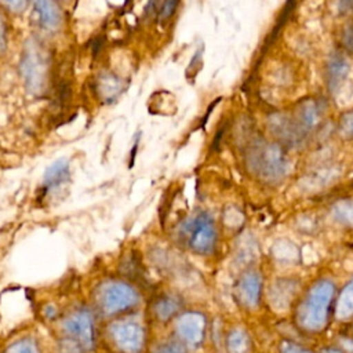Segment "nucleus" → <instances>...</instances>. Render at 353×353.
Returning a JSON list of instances; mask_svg holds the SVG:
<instances>
[{
	"label": "nucleus",
	"mask_w": 353,
	"mask_h": 353,
	"mask_svg": "<svg viewBox=\"0 0 353 353\" xmlns=\"http://www.w3.org/2000/svg\"><path fill=\"white\" fill-rule=\"evenodd\" d=\"M346 74H347V65L345 59L341 55H334L330 59V65H328L330 87L334 88L336 84H339L345 79Z\"/></svg>",
	"instance_id": "11"
},
{
	"label": "nucleus",
	"mask_w": 353,
	"mask_h": 353,
	"mask_svg": "<svg viewBox=\"0 0 353 353\" xmlns=\"http://www.w3.org/2000/svg\"><path fill=\"white\" fill-rule=\"evenodd\" d=\"M178 6H179V0H163L157 11V22L161 25L167 23L174 17Z\"/></svg>",
	"instance_id": "12"
},
{
	"label": "nucleus",
	"mask_w": 353,
	"mask_h": 353,
	"mask_svg": "<svg viewBox=\"0 0 353 353\" xmlns=\"http://www.w3.org/2000/svg\"><path fill=\"white\" fill-rule=\"evenodd\" d=\"M1 1L8 10L14 12H22L28 4V0H1Z\"/></svg>",
	"instance_id": "15"
},
{
	"label": "nucleus",
	"mask_w": 353,
	"mask_h": 353,
	"mask_svg": "<svg viewBox=\"0 0 353 353\" xmlns=\"http://www.w3.org/2000/svg\"><path fill=\"white\" fill-rule=\"evenodd\" d=\"M138 145H139V135L137 137L134 145H132V150H131V154H130V167L134 164V160H135V154H137V150H138Z\"/></svg>",
	"instance_id": "18"
},
{
	"label": "nucleus",
	"mask_w": 353,
	"mask_h": 353,
	"mask_svg": "<svg viewBox=\"0 0 353 353\" xmlns=\"http://www.w3.org/2000/svg\"><path fill=\"white\" fill-rule=\"evenodd\" d=\"M262 296V276L250 270L244 273L236 284V298L245 309H255Z\"/></svg>",
	"instance_id": "5"
},
{
	"label": "nucleus",
	"mask_w": 353,
	"mask_h": 353,
	"mask_svg": "<svg viewBox=\"0 0 353 353\" xmlns=\"http://www.w3.org/2000/svg\"><path fill=\"white\" fill-rule=\"evenodd\" d=\"M161 3H163V0H148V4L145 7V15L152 18L159 11Z\"/></svg>",
	"instance_id": "17"
},
{
	"label": "nucleus",
	"mask_w": 353,
	"mask_h": 353,
	"mask_svg": "<svg viewBox=\"0 0 353 353\" xmlns=\"http://www.w3.org/2000/svg\"><path fill=\"white\" fill-rule=\"evenodd\" d=\"M341 132L353 137V113H347L341 119Z\"/></svg>",
	"instance_id": "14"
},
{
	"label": "nucleus",
	"mask_w": 353,
	"mask_h": 353,
	"mask_svg": "<svg viewBox=\"0 0 353 353\" xmlns=\"http://www.w3.org/2000/svg\"><path fill=\"white\" fill-rule=\"evenodd\" d=\"M280 353H313V352L291 341H283L280 345Z\"/></svg>",
	"instance_id": "13"
},
{
	"label": "nucleus",
	"mask_w": 353,
	"mask_h": 353,
	"mask_svg": "<svg viewBox=\"0 0 353 353\" xmlns=\"http://www.w3.org/2000/svg\"><path fill=\"white\" fill-rule=\"evenodd\" d=\"M320 353H341V350L334 349V347H327V349H323Z\"/></svg>",
	"instance_id": "20"
},
{
	"label": "nucleus",
	"mask_w": 353,
	"mask_h": 353,
	"mask_svg": "<svg viewBox=\"0 0 353 353\" xmlns=\"http://www.w3.org/2000/svg\"><path fill=\"white\" fill-rule=\"evenodd\" d=\"M339 6L342 7V10L353 12V0H339Z\"/></svg>",
	"instance_id": "19"
},
{
	"label": "nucleus",
	"mask_w": 353,
	"mask_h": 353,
	"mask_svg": "<svg viewBox=\"0 0 353 353\" xmlns=\"http://www.w3.org/2000/svg\"><path fill=\"white\" fill-rule=\"evenodd\" d=\"M336 314L341 319H347L353 314V279L345 285L339 295Z\"/></svg>",
	"instance_id": "10"
},
{
	"label": "nucleus",
	"mask_w": 353,
	"mask_h": 353,
	"mask_svg": "<svg viewBox=\"0 0 353 353\" xmlns=\"http://www.w3.org/2000/svg\"><path fill=\"white\" fill-rule=\"evenodd\" d=\"M69 179V163L65 159L54 161L44 172L43 186L46 192L59 188Z\"/></svg>",
	"instance_id": "7"
},
{
	"label": "nucleus",
	"mask_w": 353,
	"mask_h": 353,
	"mask_svg": "<svg viewBox=\"0 0 353 353\" xmlns=\"http://www.w3.org/2000/svg\"><path fill=\"white\" fill-rule=\"evenodd\" d=\"M185 233L189 237L190 245L200 254H208L214 250L216 243V228L214 219L200 212L194 218L189 219L185 225Z\"/></svg>",
	"instance_id": "4"
},
{
	"label": "nucleus",
	"mask_w": 353,
	"mask_h": 353,
	"mask_svg": "<svg viewBox=\"0 0 353 353\" xmlns=\"http://www.w3.org/2000/svg\"><path fill=\"white\" fill-rule=\"evenodd\" d=\"M7 48V25L0 14V54H3Z\"/></svg>",
	"instance_id": "16"
},
{
	"label": "nucleus",
	"mask_w": 353,
	"mask_h": 353,
	"mask_svg": "<svg viewBox=\"0 0 353 353\" xmlns=\"http://www.w3.org/2000/svg\"><path fill=\"white\" fill-rule=\"evenodd\" d=\"M287 159L283 152L270 143H255L250 149L248 163L252 171L261 175L263 179L274 181L285 172Z\"/></svg>",
	"instance_id": "2"
},
{
	"label": "nucleus",
	"mask_w": 353,
	"mask_h": 353,
	"mask_svg": "<svg viewBox=\"0 0 353 353\" xmlns=\"http://www.w3.org/2000/svg\"><path fill=\"white\" fill-rule=\"evenodd\" d=\"M97 87L99 90V95H102L105 99L112 101L116 98V95L121 91V83L119 79L110 73L102 74L97 80Z\"/></svg>",
	"instance_id": "9"
},
{
	"label": "nucleus",
	"mask_w": 353,
	"mask_h": 353,
	"mask_svg": "<svg viewBox=\"0 0 353 353\" xmlns=\"http://www.w3.org/2000/svg\"><path fill=\"white\" fill-rule=\"evenodd\" d=\"M34 12L40 26L46 30H57L62 22V12L55 0H34Z\"/></svg>",
	"instance_id": "6"
},
{
	"label": "nucleus",
	"mask_w": 353,
	"mask_h": 353,
	"mask_svg": "<svg viewBox=\"0 0 353 353\" xmlns=\"http://www.w3.org/2000/svg\"><path fill=\"white\" fill-rule=\"evenodd\" d=\"M229 353H251L252 342L248 334L243 330H234L228 338Z\"/></svg>",
	"instance_id": "8"
},
{
	"label": "nucleus",
	"mask_w": 353,
	"mask_h": 353,
	"mask_svg": "<svg viewBox=\"0 0 353 353\" xmlns=\"http://www.w3.org/2000/svg\"><path fill=\"white\" fill-rule=\"evenodd\" d=\"M334 292L335 287L330 280L323 279L314 283L296 309L298 325L310 332L321 331L328 321Z\"/></svg>",
	"instance_id": "1"
},
{
	"label": "nucleus",
	"mask_w": 353,
	"mask_h": 353,
	"mask_svg": "<svg viewBox=\"0 0 353 353\" xmlns=\"http://www.w3.org/2000/svg\"><path fill=\"white\" fill-rule=\"evenodd\" d=\"M21 70L28 88L32 92H43L47 85L48 65L41 48L32 43L29 44L21 61Z\"/></svg>",
	"instance_id": "3"
}]
</instances>
